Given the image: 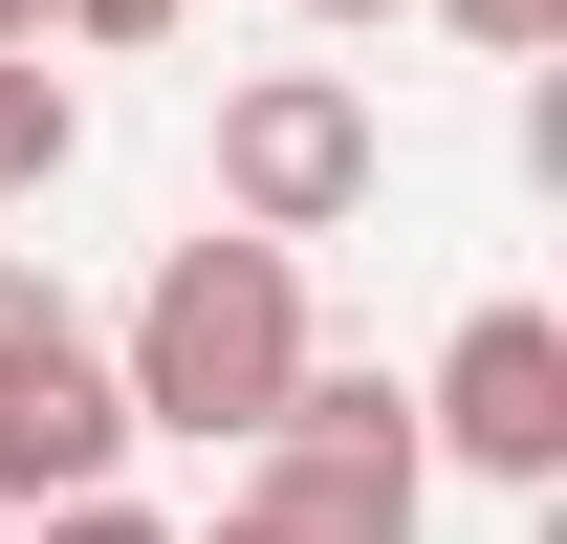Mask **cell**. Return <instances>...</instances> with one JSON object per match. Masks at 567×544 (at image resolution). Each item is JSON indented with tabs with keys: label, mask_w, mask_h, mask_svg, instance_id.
<instances>
[{
	"label": "cell",
	"mask_w": 567,
	"mask_h": 544,
	"mask_svg": "<svg viewBox=\"0 0 567 544\" xmlns=\"http://www.w3.org/2000/svg\"><path fill=\"white\" fill-rule=\"evenodd\" d=\"M415 458L567 479V327H546V305H458V348H436V393H415Z\"/></svg>",
	"instance_id": "3957f363"
},
{
	"label": "cell",
	"mask_w": 567,
	"mask_h": 544,
	"mask_svg": "<svg viewBox=\"0 0 567 544\" xmlns=\"http://www.w3.org/2000/svg\"><path fill=\"white\" fill-rule=\"evenodd\" d=\"M66 153H87V109H66V66L22 44V66H0V197H44Z\"/></svg>",
	"instance_id": "5b68a950"
},
{
	"label": "cell",
	"mask_w": 567,
	"mask_h": 544,
	"mask_svg": "<svg viewBox=\"0 0 567 544\" xmlns=\"http://www.w3.org/2000/svg\"><path fill=\"white\" fill-rule=\"evenodd\" d=\"M436 22H458L481 66H546V44H567V0H436Z\"/></svg>",
	"instance_id": "52a82bcc"
},
{
	"label": "cell",
	"mask_w": 567,
	"mask_h": 544,
	"mask_svg": "<svg viewBox=\"0 0 567 544\" xmlns=\"http://www.w3.org/2000/svg\"><path fill=\"white\" fill-rule=\"evenodd\" d=\"M22 544H175V523H153V501H44Z\"/></svg>",
	"instance_id": "9c48e42d"
},
{
	"label": "cell",
	"mask_w": 567,
	"mask_h": 544,
	"mask_svg": "<svg viewBox=\"0 0 567 544\" xmlns=\"http://www.w3.org/2000/svg\"><path fill=\"white\" fill-rule=\"evenodd\" d=\"M306 370H328V348H306V262H284V240H240V218H197V240L153 262L132 348H110L132 436H262Z\"/></svg>",
	"instance_id": "6da1fadb"
},
{
	"label": "cell",
	"mask_w": 567,
	"mask_h": 544,
	"mask_svg": "<svg viewBox=\"0 0 567 544\" xmlns=\"http://www.w3.org/2000/svg\"><path fill=\"white\" fill-rule=\"evenodd\" d=\"M132 479V393H110V348H66V370H22L0 393V501L44 523V501H110Z\"/></svg>",
	"instance_id": "277c9868"
},
{
	"label": "cell",
	"mask_w": 567,
	"mask_h": 544,
	"mask_svg": "<svg viewBox=\"0 0 567 544\" xmlns=\"http://www.w3.org/2000/svg\"><path fill=\"white\" fill-rule=\"evenodd\" d=\"M371 175H393V132H371L350 66H240V87H218V218H240V240L306 262V240L371 218Z\"/></svg>",
	"instance_id": "7a4b0ae2"
},
{
	"label": "cell",
	"mask_w": 567,
	"mask_h": 544,
	"mask_svg": "<svg viewBox=\"0 0 567 544\" xmlns=\"http://www.w3.org/2000/svg\"><path fill=\"white\" fill-rule=\"evenodd\" d=\"M197 544H262V523H240V501H218V523H197Z\"/></svg>",
	"instance_id": "7c38bea8"
},
{
	"label": "cell",
	"mask_w": 567,
	"mask_h": 544,
	"mask_svg": "<svg viewBox=\"0 0 567 544\" xmlns=\"http://www.w3.org/2000/svg\"><path fill=\"white\" fill-rule=\"evenodd\" d=\"M197 0H44V44H175Z\"/></svg>",
	"instance_id": "ba28073f"
},
{
	"label": "cell",
	"mask_w": 567,
	"mask_h": 544,
	"mask_svg": "<svg viewBox=\"0 0 567 544\" xmlns=\"http://www.w3.org/2000/svg\"><path fill=\"white\" fill-rule=\"evenodd\" d=\"M22 44H44V0H0V66H22Z\"/></svg>",
	"instance_id": "30bf717a"
},
{
	"label": "cell",
	"mask_w": 567,
	"mask_h": 544,
	"mask_svg": "<svg viewBox=\"0 0 567 544\" xmlns=\"http://www.w3.org/2000/svg\"><path fill=\"white\" fill-rule=\"evenodd\" d=\"M306 22H393V0H306Z\"/></svg>",
	"instance_id": "8fae6325"
},
{
	"label": "cell",
	"mask_w": 567,
	"mask_h": 544,
	"mask_svg": "<svg viewBox=\"0 0 567 544\" xmlns=\"http://www.w3.org/2000/svg\"><path fill=\"white\" fill-rule=\"evenodd\" d=\"M66 348H87V327H66V262H22V240H0V393H22V370H66Z\"/></svg>",
	"instance_id": "8992f818"
}]
</instances>
